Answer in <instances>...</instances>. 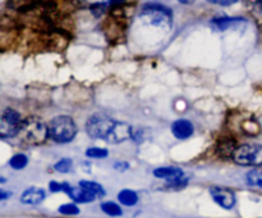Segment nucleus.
<instances>
[{"mask_svg":"<svg viewBox=\"0 0 262 218\" xmlns=\"http://www.w3.org/2000/svg\"><path fill=\"white\" fill-rule=\"evenodd\" d=\"M45 199V191L40 188H30L23 191L20 202L27 206H37Z\"/></svg>","mask_w":262,"mask_h":218,"instance_id":"10","label":"nucleus"},{"mask_svg":"<svg viewBox=\"0 0 262 218\" xmlns=\"http://www.w3.org/2000/svg\"><path fill=\"white\" fill-rule=\"evenodd\" d=\"M20 139L28 144H41L49 137V127L37 117H27L22 122L19 134Z\"/></svg>","mask_w":262,"mask_h":218,"instance_id":"2","label":"nucleus"},{"mask_svg":"<svg viewBox=\"0 0 262 218\" xmlns=\"http://www.w3.org/2000/svg\"><path fill=\"white\" fill-rule=\"evenodd\" d=\"M239 23H246L245 19L242 18H217V19H214V25L216 26V28L219 30H228L230 27H235Z\"/></svg>","mask_w":262,"mask_h":218,"instance_id":"12","label":"nucleus"},{"mask_svg":"<svg viewBox=\"0 0 262 218\" xmlns=\"http://www.w3.org/2000/svg\"><path fill=\"white\" fill-rule=\"evenodd\" d=\"M233 160L242 166H262V146H239L233 153Z\"/></svg>","mask_w":262,"mask_h":218,"instance_id":"5","label":"nucleus"},{"mask_svg":"<svg viewBox=\"0 0 262 218\" xmlns=\"http://www.w3.org/2000/svg\"><path fill=\"white\" fill-rule=\"evenodd\" d=\"M79 186L83 189H86V190H89L90 193L95 194V196L97 197V198H100V197H104L105 196V190L104 188H102L100 184L95 183V181H89V180H82L79 181Z\"/></svg>","mask_w":262,"mask_h":218,"instance_id":"14","label":"nucleus"},{"mask_svg":"<svg viewBox=\"0 0 262 218\" xmlns=\"http://www.w3.org/2000/svg\"><path fill=\"white\" fill-rule=\"evenodd\" d=\"M64 193L68 194L77 203H89V202H94L97 198L95 194L90 193L86 189L81 188V186L79 188H72L67 183H64Z\"/></svg>","mask_w":262,"mask_h":218,"instance_id":"8","label":"nucleus"},{"mask_svg":"<svg viewBox=\"0 0 262 218\" xmlns=\"http://www.w3.org/2000/svg\"><path fill=\"white\" fill-rule=\"evenodd\" d=\"M49 186H50V190L53 191V193H56V191H64V183L60 184L56 183V181H51Z\"/></svg>","mask_w":262,"mask_h":218,"instance_id":"24","label":"nucleus"},{"mask_svg":"<svg viewBox=\"0 0 262 218\" xmlns=\"http://www.w3.org/2000/svg\"><path fill=\"white\" fill-rule=\"evenodd\" d=\"M101 209L107 216L118 217L122 214V208L117 203H114V202H105V203L101 204Z\"/></svg>","mask_w":262,"mask_h":218,"instance_id":"16","label":"nucleus"},{"mask_svg":"<svg viewBox=\"0 0 262 218\" xmlns=\"http://www.w3.org/2000/svg\"><path fill=\"white\" fill-rule=\"evenodd\" d=\"M72 165H73L72 160H69V158H63V160H60L59 162L55 163L54 168H55L58 173L64 174V173H68V171H71Z\"/></svg>","mask_w":262,"mask_h":218,"instance_id":"20","label":"nucleus"},{"mask_svg":"<svg viewBox=\"0 0 262 218\" xmlns=\"http://www.w3.org/2000/svg\"><path fill=\"white\" fill-rule=\"evenodd\" d=\"M28 163V158L26 157L25 155L22 153H18V155H14L9 161V165L10 167L14 168V170H22L27 166Z\"/></svg>","mask_w":262,"mask_h":218,"instance_id":"15","label":"nucleus"},{"mask_svg":"<svg viewBox=\"0 0 262 218\" xmlns=\"http://www.w3.org/2000/svg\"><path fill=\"white\" fill-rule=\"evenodd\" d=\"M210 193H211V197L215 201V203L219 204L222 208L232 209L235 206V202H237L235 194L232 190H229V189L212 188Z\"/></svg>","mask_w":262,"mask_h":218,"instance_id":"7","label":"nucleus"},{"mask_svg":"<svg viewBox=\"0 0 262 218\" xmlns=\"http://www.w3.org/2000/svg\"><path fill=\"white\" fill-rule=\"evenodd\" d=\"M247 183L252 186H262V171L252 170L247 174Z\"/></svg>","mask_w":262,"mask_h":218,"instance_id":"18","label":"nucleus"},{"mask_svg":"<svg viewBox=\"0 0 262 218\" xmlns=\"http://www.w3.org/2000/svg\"><path fill=\"white\" fill-rule=\"evenodd\" d=\"M143 135H145V132H143L142 129H132V137L130 138H132L133 140H136L137 143H141L145 140V137H143Z\"/></svg>","mask_w":262,"mask_h":218,"instance_id":"22","label":"nucleus"},{"mask_svg":"<svg viewBox=\"0 0 262 218\" xmlns=\"http://www.w3.org/2000/svg\"><path fill=\"white\" fill-rule=\"evenodd\" d=\"M154 175L158 179H164L166 181H176L184 179V173L178 167H159L154 171Z\"/></svg>","mask_w":262,"mask_h":218,"instance_id":"11","label":"nucleus"},{"mask_svg":"<svg viewBox=\"0 0 262 218\" xmlns=\"http://www.w3.org/2000/svg\"><path fill=\"white\" fill-rule=\"evenodd\" d=\"M115 168L119 171H124L128 168V163L127 162H118L117 165H115Z\"/></svg>","mask_w":262,"mask_h":218,"instance_id":"25","label":"nucleus"},{"mask_svg":"<svg viewBox=\"0 0 262 218\" xmlns=\"http://www.w3.org/2000/svg\"><path fill=\"white\" fill-rule=\"evenodd\" d=\"M10 196H12V193H7V191L2 190V194H0V198L5 199V198H8V197H10Z\"/></svg>","mask_w":262,"mask_h":218,"instance_id":"26","label":"nucleus"},{"mask_svg":"<svg viewBox=\"0 0 262 218\" xmlns=\"http://www.w3.org/2000/svg\"><path fill=\"white\" fill-rule=\"evenodd\" d=\"M77 134V125L69 116L54 117L49 125V137L58 143H68L73 140Z\"/></svg>","mask_w":262,"mask_h":218,"instance_id":"4","label":"nucleus"},{"mask_svg":"<svg viewBox=\"0 0 262 218\" xmlns=\"http://www.w3.org/2000/svg\"><path fill=\"white\" fill-rule=\"evenodd\" d=\"M23 120L20 119L19 112L13 109H5L3 111L0 120V135L3 138H10L19 134L20 125Z\"/></svg>","mask_w":262,"mask_h":218,"instance_id":"6","label":"nucleus"},{"mask_svg":"<svg viewBox=\"0 0 262 218\" xmlns=\"http://www.w3.org/2000/svg\"><path fill=\"white\" fill-rule=\"evenodd\" d=\"M118 199H119V202L123 204V206L132 207L138 202V196L137 193H135L133 190H128V189H125V190L120 191L119 196H118Z\"/></svg>","mask_w":262,"mask_h":218,"instance_id":"13","label":"nucleus"},{"mask_svg":"<svg viewBox=\"0 0 262 218\" xmlns=\"http://www.w3.org/2000/svg\"><path fill=\"white\" fill-rule=\"evenodd\" d=\"M181 3H183V4H189V3L192 2V0H179Z\"/></svg>","mask_w":262,"mask_h":218,"instance_id":"27","label":"nucleus"},{"mask_svg":"<svg viewBox=\"0 0 262 218\" xmlns=\"http://www.w3.org/2000/svg\"><path fill=\"white\" fill-rule=\"evenodd\" d=\"M124 0H112V3H123Z\"/></svg>","mask_w":262,"mask_h":218,"instance_id":"28","label":"nucleus"},{"mask_svg":"<svg viewBox=\"0 0 262 218\" xmlns=\"http://www.w3.org/2000/svg\"><path fill=\"white\" fill-rule=\"evenodd\" d=\"M140 18L143 23L156 28H170L171 12L160 4H146L140 13Z\"/></svg>","mask_w":262,"mask_h":218,"instance_id":"3","label":"nucleus"},{"mask_svg":"<svg viewBox=\"0 0 262 218\" xmlns=\"http://www.w3.org/2000/svg\"><path fill=\"white\" fill-rule=\"evenodd\" d=\"M171 132H173L174 137L178 138V139H187L193 134V125L188 120H177L171 125Z\"/></svg>","mask_w":262,"mask_h":218,"instance_id":"9","label":"nucleus"},{"mask_svg":"<svg viewBox=\"0 0 262 218\" xmlns=\"http://www.w3.org/2000/svg\"><path fill=\"white\" fill-rule=\"evenodd\" d=\"M86 132L94 139L120 143L132 137V128L104 114H95L87 120Z\"/></svg>","mask_w":262,"mask_h":218,"instance_id":"1","label":"nucleus"},{"mask_svg":"<svg viewBox=\"0 0 262 218\" xmlns=\"http://www.w3.org/2000/svg\"><path fill=\"white\" fill-rule=\"evenodd\" d=\"M211 4H216V5H222V7H228V5H232L234 3H237L238 0H207Z\"/></svg>","mask_w":262,"mask_h":218,"instance_id":"23","label":"nucleus"},{"mask_svg":"<svg viewBox=\"0 0 262 218\" xmlns=\"http://www.w3.org/2000/svg\"><path fill=\"white\" fill-rule=\"evenodd\" d=\"M109 152L105 148H99V147H94V148H89L86 151V156L90 158H105L107 157Z\"/></svg>","mask_w":262,"mask_h":218,"instance_id":"19","label":"nucleus"},{"mask_svg":"<svg viewBox=\"0 0 262 218\" xmlns=\"http://www.w3.org/2000/svg\"><path fill=\"white\" fill-rule=\"evenodd\" d=\"M245 4L255 17L262 18V0H245Z\"/></svg>","mask_w":262,"mask_h":218,"instance_id":"17","label":"nucleus"},{"mask_svg":"<svg viewBox=\"0 0 262 218\" xmlns=\"http://www.w3.org/2000/svg\"><path fill=\"white\" fill-rule=\"evenodd\" d=\"M59 213L64 214V216H76V214L79 213V208L76 204H64L59 208Z\"/></svg>","mask_w":262,"mask_h":218,"instance_id":"21","label":"nucleus"}]
</instances>
